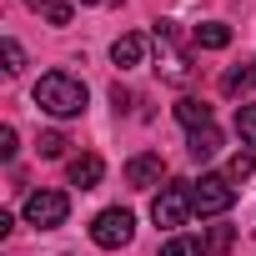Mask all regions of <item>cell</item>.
<instances>
[{
	"instance_id": "obj_1",
	"label": "cell",
	"mask_w": 256,
	"mask_h": 256,
	"mask_svg": "<svg viewBox=\"0 0 256 256\" xmlns=\"http://www.w3.org/2000/svg\"><path fill=\"white\" fill-rule=\"evenodd\" d=\"M36 106L50 110V116H60V120H70V116L86 110V80L70 76V70H46L36 80Z\"/></svg>"
},
{
	"instance_id": "obj_2",
	"label": "cell",
	"mask_w": 256,
	"mask_h": 256,
	"mask_svg": "<svg viewBox=\"0 0 256 256\" xmlns=\"http://www.w3.org/2000/svg\"><path fill=\"white\" fill-rule=\"evenodd\" d=\"M231 201H236V186H231V176H216V171H206L201 181H191V206H196L201 216H221V211H231Z\"/></svg>"
},
{
	"instance_id": "obj_3",
	"label": "cell",
	"mask_w": 256,
	"mask_h": 256,
	"mask_svg": "<svg viewBox=\"0 0 256 256\" xmlns=\"http://www.w3.org/2000/svg\"><path fill=\"white\" fill-rule=\"evenodd\" d=\"M196 206H191V181H171V186H161L156 191V201H151V216H156V226H186V216H191Z\"/></svg>"
},
{
	"instance_id": "obj_4",
	"label": "cell",
	"mask_w": 256,
	"mask_h": 256,
	"mask_svg": "<svg viewBox=\"0 0 256 256\" xmlns=\"http://www.w3.org/2000/svg\"><path fill=\"white\" fill-rule=\"evenodd\" d=\"M131 231H136V216L126 211V206H110V211H100V216L90 221V241H96L100 251L126 246V241H131Z\"/></svg>"
},
{
	"instance_id": "obj_5",
	"label": "cell",
	"mask_w": 256,
	"mask_h": 256,
	"mask_svg": "<svg viewBox=\"0 0 256 256\" xmlns=\"http://www.w3.org/2000/svg\"><path fill=\"white\" fill-rule=\"evenodd\" d=\"M156 50H161V66H156V70H161L171 86H186V80H191V56L176 46V26H166V20L156 26Z\"/></svg>"
},
{
	"instance_id": "obj_6",
	"label": "cell",
	"mask_w": 256,
	"mask_h": 256,
	"mask_svg": "<svg viewBox=\"0 0 256 256\" xmlns=\"http://www.w3.org/2000/svg\"><path fill=\"white\" fill-rule=\"evenodd\" d=\"M66 216H70L66 191H30V196H26V221H30L36 231H56Z\"/></svg>"
},
{
	"instance_id": "obj_7",
	"label": "cell",
	"mask_w": 256,
	"mask_h": 256,
	"mask_svg": "<svg viewBox=\"0 0 256 256\" xmlns=\"http://www.w3.org/2000/svg\"><path fill=\"white\" fill-rule=\"evenodd\" d=\"M161 176H166V161L161 156H131L126 161V186H136V191H151V186H161Z\"/></svg>"
},
{
	"instance_id": "obj_8",
	"label": "cell",
	"mask_w": 256,
	"mask_h": 256,
	"mask_svg": "<svg viewBox=\"0 0 256 256\" xmlns=\"http://www.w3.org/2000/svg\"><path fill=\"white\" fill-rule=\"evenodd\" d=\"M100 176H106V161H100V156H90V151H86V156H76V161H70V186L96 191V186H100Z\"/></svg>"
},
{
	"instance_id": "obj_9",
	"label": "cell",
	"mask_w": 256,
	"mask_h": 256,
	"mask_svg": "<svg viewBox=\"0 0 256 256\" xmlns=\"http://www.w3.org/2000/svg\"><path fill=\"white\" fill-rule=\"evenodd\" d=\"M110 60H116L120 70L141 66V60H146V36H116V46H110Z\"/></svg>"
},
{
	"instance_id": "obj_10",
	"label": "cell",
	"mask_w": 256,
	"mask_h": 256,
	"mask_svg": "<svg viewBox=\"0 0 256 256\" xmlns=\"http://www.w3.org/2000/svg\"><path fill=\"white\" fill-rule=\"evenodd\" d=\"M176 120L186 126V131H201V126H211V106L196 100V96H181L176 100Z\"/></svg>"
},
{
	"instance_id": "obj_11",
	"label": "cell",
	"mask_w": 256,
	"mask_h": 256,
	"mask_svg": "<svg viewBox=\"0 0 256 256\" xmlns=\"http://www.w3.org/2000/svg\"><path fill=\"white\" fill-rule=\"evenodd\" d=\"M196 46H201V50H226V46H231V26H221V20L196 26Z\"/></svg>"
},
{
	"instance_id": "obj_12",
	"label": "cell",
	"mask_w": 256,
	"mask_h": 256,
	"mask_svg": "<svg viewBox=\"0 0 256 256\" xmlns=\"http://www.w3.org/2000/svg\"><path fill=\"white\" fill-rule=\"evenodd\" d=\"M216 146H221V136H216V126H201V131H191V141H186V151H191L196 161L216 156Z\"/></svg>"
},
{
	"instance_id": "obj_13",
	"label": "cell",
	"mask_w": 256,
	"mask_h": 256,
	"mask_svg": "<svg viewBox=\"0 0 256 256\" xmlns=\"http://www.w3.org/2000/svg\"><path fill=\"white\" fill-rule=\"evenodd\" d=\"M26 6H30V10H40L50 26H70V6H66V0H26Z\"/></svg>"
},
{
	"instance_id": "obj_14",
	"label": "cell",
	"mask_w": 256,
	"mask_h": 256,
	"mask_svg": "<svg viewBox=\"0 0 256 256\" xmlns=\"http://www.w3.org/2000/svg\"><path fill=\"white\" fill-rule=\"evenodd\" d=\"M236 131H241L246 146H256V100H241L236 106Z\"/></svg>"
},
{
	"instance_id": "obj_15",
	"label": "cell",
	"mask_w": 256,
	"mask_h": 256,
	"mask_svg": "<svg viewBox=\"0 0 256 256\" xmlns=\"http://www.w3.org/2000/svg\"><path fill=\"white\" fill-rule=\"evenodd\" d=\"M161 256H206V246H201L196 236H171V241L161 246Z\"/></svg>"
},
{
	"instance_id": "obj_16",
	"label": "cell",
	"mask_w": 256,
	"mask_h": 256,
	"mask_svg": "<svg viewBox=\"0 0 256 256\" xmlns=\"http://www.w3.org/2000/svg\"><path fill=\"white\" fill-rule=\"evenodd\" d=\"M251 171H256V156H251V151H236V156L226 161V176H231V181H246Z\"/></svg>"
},
{
	"instance_id": "obj_17",
	"label": "cell",
	"mask_w": 256,
	"mask_h": 256,
	"mask_svg": "<svg viewBox=\"0 0 256 256\" xmlns=\"http://www.w3.org/2000/svg\"><path fill=\"white\" fill-rule=\"evenodd\" d=\"M20 70H26V50L16 36H6V76H20Z\"/></svg>"
},
{
	"instance_id": "obj_18",
	"label": "cell",
	"mask_w": 256,
	"mask_h": 256,
	"mask_svg": "<svg viewBox=\"0 0 256 256\" xmlns=\"http://www.w3.org/2000/svg\"><path fill=\"white\" fill-rule=\"evenodd\" d=\"M66 146H70V141H66L60 131H46V136H40V156H46V161H56V156H60Z\"/></svg>"
},
{
	"instance_id": "obj_19",
	"label": "cell",
	"mask_w": 256,
	"mask_h": 256,
	"mask_svg": "<svg viewBox=\"0 0 256 256\" xmlns=\"http://www.w3.org/2000/svg\"><path fill=\"white\" fill-rule=\"evenodd\" d=\"M231 246H236V231H231V226H216V231L206 236V251H231Z\"/></svg>"
},
{
	"instance_id": "obj_20",
	"label": "cell",
	"mask_w": 256,
	"mask_h": 256,
	"mask_svg": "<svg viewBox=\"0 0 256 256\" xmlns=\"http://www.w3.org/2000/svg\"><path fill=\"white\" fill-rule=\"evenodd\" d=\"M0 156H6V161L16 156V126H0Z\"/></svg>"
},
{
	"instance_id": "obj_21",
	"label": "cell",
	"mask_w": 256,
	"mask_h": 256,
	"mask_svg": "<svg viewBox=\"0 0 256 256\" xmlns=\"http://www.w3.org/2000/svg\"><path fill=\"white\" fill-rule=\"evenodd\" d=\"M246 76H251V86H256V60H251V66H246Z\"/></svg>"
},
{
	"instance_id": "obj_22",
	"label": "cell",
	"mask_w": 256,
	"mask_h": 256,
	"mask_svg": "<svg viewBox=\"0 0 256 256\" xmlns=\"http://www.w3.org/2000/svg\"><path fill=\"white\" fill-rule=\"evenodd\" d=\"M80 6H100V0H80Z\"/></svg>"
}]
</instances>
